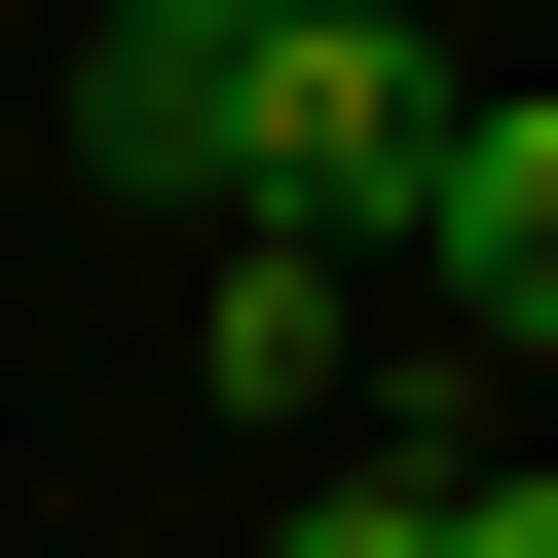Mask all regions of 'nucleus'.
I'll list each match as a JSON object with an SVG mask.
<instances>
[{
  "label": "nucleus",
  "mask_w": 558,
  "mask_h": 558,
  "mask_svg": "<svg viewBox=\"0 0 558 558\" xmlns=\"http://www.w3.org/2000/svg\"><path fill=\"white\" fill-rule=\"evenodd\" d=\"M186 223H223V260H410V223H447V38H410V0H299V38L223 75Z\"/></svg>",
  "instance_id": "1"
},
{
  "label": "nucleus",
  "mask_w": 558,
  "mask_h": 558,
  "mask_svg": "<svg viewBox=\"0 0 558 558\" xmlns=\"http://www.w3.org/2000/svg\"><path fill=\"white\" fill-rule=\"evenodd\" d=\"M260 38H299V0H75V149L186 223V149H223V75H260Z\"/></svg>",
  "instance_id": "2"
},
{
  "label": "nucleus",
  "mask_w": 558,
  "mask_h": 558,
  "mask_svg": "<svg viewBox=\"0 0 558 558\" xmlns=\"http://www.w3.org/2000/svg\"><path fill=\"white\" fill-rule=\"evenodd\" d=\"M410 260H447V336H484V373H558V75L447 112V223H410Z\"/></svg>",
  "instance_id": "3"
},
{
  "label": "nucleus",
  "mask_w": 558,
  "mask_h": 558,
  "mask_svg": "<svg viewBox=\"0 0 558 558\" xmlns=\"http://www.w3.org/2000/svg\"><path fill=\"white\" fill-rule=\"evenodd\" d=\"M260 558H447V484H299V521H260Z\"/></svg>",
  "instance_id": "4"
}]
</instances>
